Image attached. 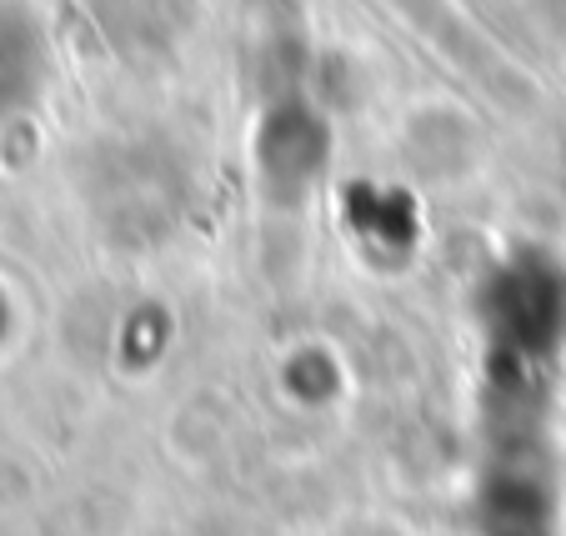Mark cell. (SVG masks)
<instances>
[{"mask_svg":"<svg viewBox=\"0 0 566 536\" xmlns=\"http://www.w3.org/2000/svg\"><path fill=\"white\" fill-rule=\"evenodd\" d=\"M481 336L496 397H542L566 351V271L542 251L496 266L481 286Z\"/></svg>","mask_w":566,"mask_h":536,"instance_id":"6da1fadb","label":"cell"},{"mask_svg":"<svg viewBox=\"0 0 566 536\" xmlns=\"http://www.w3.org/2000/svg\"><path fill=\"white\" fill-rule=\"evenodd\" d=\"M45 81V35L31 11L0 6V126L21 116Z\"/></svg>","mask_w":566,"mask_h":536,"instance_id":"7a4b0ae2","label":"cell"}]
</instances>
